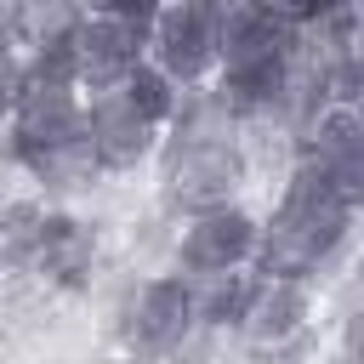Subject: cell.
<instances>
[{
	"mask_svg": "<svg viewBox=\"0 0 364 364\" xmlns=\"http://www.w3.org/2000/svg\"><path fill=\"white\" fill-rule=\"evenodd\" d=\"M358 205L353 193L330 188L324 176H313L307 165H284L279 199L262 216L256 233V256L250 273L256 279H296V284H318L353 245L358 228Z\"/></svg>",
	"mask_w": 364,
	"mask_h": 364,
	"instance_id": "obj_1",
	"label": "cell"
},
{
	"mask_svg": "<svg viewBox=\"0 0 364 364\" xmlns=\"http://www.w3.org/2000/svg\"><path fill=\"white\" fill-rule=\"evenodd\" d=\"M102 239L97 222L74 216L68 205L28 193L0 199V273L6 279H34L46 290H85L97 273Z\"/></svg>",
	"mask_w": 364,
	"mask_h": 364,
	"instance_id": "obj_2",
	"label": "cell"
},
{
	"mask_svg": "<svg viewBox=\"0 0 364 364\" xmlns=\"http://www.w3.org/2000/svg\"><path fill=\"white\" fill-rule=\"evenodd\" d=\"M250 188V148L245 136H159L154 154V193L171 222L245 199Z\"/></svg>",
	"mask_w": 364,
	"mask_h": 364,
	"instance_id": "obj_3",
	"label": "cell"
},
{
	"mask_svg": "<svg viewBox=\"0 0 364 364\" xmlns=\"http://www.w3.org/2000/svg\"><path fill=\"white\" fill-rule=\"evenodd\" d=\"M114 341L131 364H165L193 341V301L182 273H148L114 301Z\"/></svg>",
	"mask_w": 364,
	"mask_h": 364,
	"instance_id": "obj_4",
	"label": "cell"
},
{
	"mask_svg": "<svg viewBox=\"0 0 364 364\" xmlns=\"http://www.w3.org/2000/svg\"><path fill=\"white\" fill-rule=\"evenodd\" d=\"M148 23H154V6H131V0L85 6L80 34H74V80H80V97L119 91L142 68V57H148Z\"/></svg>",
	"mask_w": 364,
	"mask_h": 364,
	"instance_id": "obj_5",
	"label": "cell"
},
{
	"mask_svg": "<svg viewBox=\"0 0 364 364\" xmlns=\"http://www.w3.org/2000/svg\"><path fill=\"white\" fill-rule=\"evenodd\" d=\"M148 68H159L176 91H199L216 74V0L154 6L148 23Z\"/></svg>",
	"mask_w": 364,
	"mask_h": 364,
	"instance_id": "obj_6",
	"label": "cell"
},
{
	"mask_svg": "<svg viewBox=\"0 0 364 364\" xmlns=\"http://www.w3.org/2000/svg\"><path fill=\"white\" fill-rule=\"evenodd\" d=\"M256 233H262V210H250L245 199L182 216L176 239H171V273L182 279H210V273H239L256 256Z\"/></svg>",
	"mask_w": 364,
	"mask_h": 364,
	"instance_id": "obj_7",
	"label": "cell"
},
{
	"mask_svg": "<svg viewBox=\"0 0 364 364\" xmlns=\"http://www.w3.org/2000/svg\"><path fill=\"white\" fill-rule=\"evenodd\" d=\"M313 318H318V284L256 279V296H250L245 324H239V341L256 358H290V353H307Z\"/></svg>",
	"mask_w": 364,
	"mask_h": 364,
	"instance_id": "obj_8",
	"label": "cell"
},
{
	"mask_svg": "<svg viewBox=\"0 0 364 364\" xmlns=\"http://www.w3.org/2000/svg\"><path fill=\"white\" fill-rule=\"evenodd\" d=\"M290 51H296V6H267V0L216 6V68L279 63Z\"/></svg>",
	"mask_w": 364,
	"mask_h": 364,
	"instance_id": "obj_9",
	"label": "cell"
},
{
	"mask_svg": "<svg viewBox=\"0 0 364 364\" xmlns=\"http://www.w3.org/2000/svg\"><path fill=\"white\" fill-rule=\"evenodd\" d=\"M159 125L142 119L119 91H102V97H85V142H91V159L102 176H131L142 165H154L159 154Z\"/></svg>",
	"mask_w": 364,
	"mask_h": 364,
	"instance_id": "obj_10",
	"label": "cell"
},
{
	"mask_svg": "<svg viewBox=\"0 0 364 364\" xmlns=\"http://www.w3.org/2000/svg\"><path fill=\"white\" fill-rule=\"evenodd\" d=\"M290 165H307L330 188L364 199V114L358 108H324L301 136H290Z\"/></svg>",
	"mask_w": 364,
	"mask_h": 364,
	"instance_id": "obj_11",
	"label": "cell"
},
{
	"mask_svg": "<svg viewBox=\"0 0 364 364\" xmlns=\"http://www.w3.org/2000/svg\"><path fill=\"white\" fill-rule=\"evenodd\" d=\"M256 296V273H210V279H188V301H193V336H239L245 307Z\"/></svg>",
	"mask_w": 364,
	"mask_h": 364,
	"instance_id": "obj_12",
	"label": "cell"
},
{
	"mask_svg": "<svg viewBox=\"0 0 364 364\" xmlns=\"http://www.w3.org/2000/svg\"><path fill=\"white\" fill-rule=\"evenodd\" d=\"M119 97H125V102H131L142 119H154L159 131L171 125V114H176V102H182V91H176V85H171L159 68H148V63H142V68H136V74L119 85Z\"/></svg>",
	"mask_w": 364,
	"mask_h": 364,
	"instance_id": "obj_13",
	"label": "cell"
},
{
	"mask_svg": "<svg viewBox=\"0 0 364 364\" xmlns=\"http://www.w3.org/2000/svg\"><path fill=\"white\" fill-rule=\"evenodd\" d=\"M17 40H23V6L0 0V57H17Z\"/></svg>",
	"mask_w": 364,
	"mask_h": 364,
	"instance_id": "obj_14",
	"label": "cell"
},
{
	"mask_svg": "<svg viewBox=\"0 0 364 364\" xmlns=\"http://www.w3.org/2000/svg\"><path fill=\"white\" fill-rule=\"evenodd\" d=\"M11 108H17V57H0V136L11 125Z\"/></svg>",
	"mask_w": 364,
	"mask_h": 364,
	"instance_id": "obj_15",
	"label": "cell"
}]
</instances>
